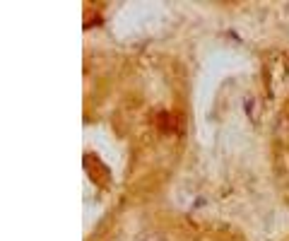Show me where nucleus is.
I'll return each instance as SVG.
<instances>
[]
</instances>
